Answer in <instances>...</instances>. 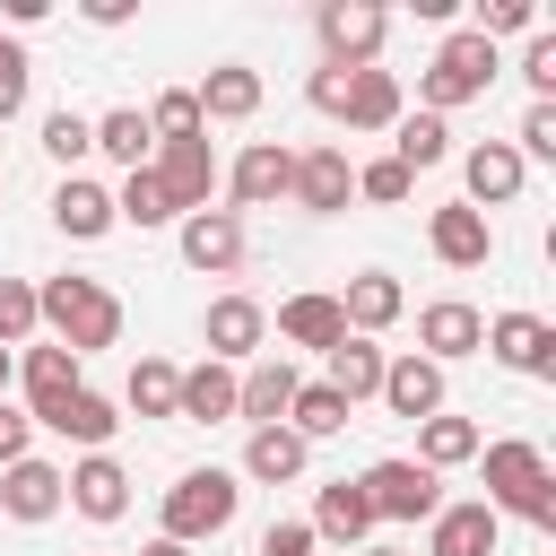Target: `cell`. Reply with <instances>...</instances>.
Returning <instances> with one entry per match:
<instances>
[{
	"mask_svg": "<svg viewBox=\"0 0 556 556\" xmlns=\"http://www.w3.org/2000/svg\"><path fill=\"white\" fill-rule=\"evenodd\" d=\"M35 321L52 330V348L96 356V348L122 339V295L96 287V278H43V287H35Z\"/></svg>",
	"mask_w": 556,
	"mask_h": 556,
	"instance_id": "obj_1",
	"label": "cell"
},
{
	"mask_svg": "<svg viewBox=\"0 0 556 556\" xmlns=\"http://www.w3.org/2000/svg\"><path fill=\"white\" fill-rule=\"evenodd\" d=\"M478 452H486V495H478V504H486L495 521L513 513V521H530V530H556V469H547V452L521 443V434H513V443H478Z\"/></svg>",
	"mask_w": 556,
	"mask_h": 556,
	"instance_id": "obj_2",
	"label": "cell"
},
{
	"mask_svg": "<svg viewBox=\"0 0 556 556\" xmlns=\"http://www.w3.org/2000/svg\"><path fill=\"white\" fill-rule=\"evenodd\" d=\"M235 504H243V486H235V469H182L174 486H165V530L156 539H217L226 521H235Z\"/></svg>",
	"mask_w": 556,
	"mask_h": 556,
	"instance_id": "obj_3",
	"label": "cell"
},
{
	"mask_svg": "<svg viewBox=\"0 0 556 556\" xmlns=\"http://www.w3.org/2000/svg\"><path fill=\"white\" fill-rule=\"evenodd\" d=\"M495 43L478 35V26H460V35H443L434 43V61H426V113H452V104H469V96H486L495 87Z\"/></svg>",
	"mask_w": 556,
	"mask_h": 556,
	"instance_id": "obj_4",
	"label": "cell"
},
{
	"mask_svg": "<svg viewBox=\"0 0 556 556\" xmlns=\"http://www.w3.org/2000/svg\"><path fill=\"white\" fill-rule=\"evenodd\" d=\"M365 504H374V521H434L443 513V478L434 469H417L408 452H391V460H374L365 478Z\"/></svg>",
	"mask_w": 556,
	"mask_h": 556,
	"instance_id": "obj_5",
	"label": "cell"
},
{
	"mask_svg": "<svg viewBox=\"0 0 556 556\" xmlns=\"http://www.w3.org/2000/svg\"><path fill=\"white\" fill-rule=\"evenodd\" d=\"M313 35H321V61H330V70H374L391 17H382L374 0H321V9H313Z\"/></svg>",
	"mask_w": 556,
	"mask_h": 556,
	"instance_id": "obj_6",
	"label": "cell"
},
{
	"mask_svg": "<svg viewBox=\"0 0 556 556\" xmlns=\"http://www.w3.org/2000/svg\"><path fill=\"white\" fill-rule=\"evenodd\" d=\"M148 174H156V191H165L174 217H200L208 191H217V148H208V130H200V139H165V156H156Z\"/></svg>",
	"mask_w": 556,
	"mask_h": 556,
	"instance_id": "obj_7",
	"label": "cell"
},
{
	"mask_svg": "<svg viewBox=\"0 0 556 556\" xmlns=\"http://www.w3.org/2000/svg\"><path fill=\"white\" fill-rule=\"evenodd\" d=\"M61 504L87 513V521H122L130 513V469L113 452H87L78 469H61Z\"/></svg>",
	"mask_w": 556,
	"mask_h": 556,
	"instance_id": "obj_8",
	"label": "cell"
},
{
	"mask_svg": "<svg viewBox=\"0 0 556 556\" xmlns=\"http://www.w3.org/2000/svg\"><path fill=\"white\" fill-rule=\"evenodd\" d=\"M287 182H295V148H278V139H252V148L226 165L235 217H243V208H269V200H287Z\"/></svg>",
	"mask_w": 556,
	"mask_h": 556,
	"instance_id": "obj_9",
	"label": "cell"
},
{
	"mask_svg": "<svg viewBox=\"0 0 556 556\" xmlns=\"http://www.w3.org/2000/svg\"><path fill=\"white\" fill-rule=\"evenodd\" d=\"M486 356L513 365V374H530V382H547V374H556V330H547L539 313H495V321H486Z\"/></svg>",
	"mask_w": 556,
	"mask_h": 556,
	"instance_id": "obj_10",
	"label": "cell"
},
{
	"mask_svg": "<svg viewBox=\"0 0 556 556\" xmlns=\"http://www.w3.org/2000/svg\"><path fill=\"white\" fill-rule=\"evenodd\" d=\"M417 348H426V365L478 356V348H486V313H478V304H460V295H443V304H426V313H417Z\"/></svg>",
	"mask_w": 556,
	"mask_h": 556,
	"instance_id": "obj_11",
	"label": "cell"
},
{
	"mask_svg": "<svg viewBox=\"0 0 556 556\" xmlns=\"http://www.w3.org/2000/svg\"><path fill=\"white\" fill-rule=\"evenodd\" d=\"M391 417H408V426H426V417H443V365H426L417 348L408 356H391L382 365V391H374Z\"/></svg>",
	"mask_w": 556,
	"mask_h": 556,
	"instance_id": "obj_12",
	"label": "cell"
},
{
	"mask_svg": "<svg viewBox=\"0 0 556 556\" xmlns=\"http://www.w3.org/2000/svg\"><path fill=\"white\" fill-rule=\"evenodd\" d=\"M348 191H356L348 148H304V156H295V182H287V200H295V208L330 217V208H348Z\"/></svg>",
	"mask_w": 556,
	"mask_h": 556,
	"instance_id": "obj_13",
	"label": "cell"
},
{
	"mask_svg": "<svg viewBox=\"0 0 556 556\" xmlns=\"http://www.w3.org/2000/svg\"><path fill=\"white\" fill-rule=\"evenodd\" d=\"M426 243H434V261H443V269H486L495 226H486L469 200H452V208H434V217H426Z\"/></svg>",
	"mask_w": 556,
	"mask_h": 556,
	"instance_id": "obj_14",
	"label": "cell"
},
{
	"mask_svg": "<svg viewBox=\"0 0 556 556\" xmlns=\"http://www.w3.org/2000/svg\"><path fill=\"white\" fill-rule=\"evenodd\" d=\"M200 339H208V356H217V365H243V356H261L269 313H261L252 295H217V304H208V321H200Z\"/></svg>",
	"mask_w": 556,
	"mask_h": 556,
	"instance_id": "obj_15",
	"label": "cell"
},
{
	"mask_svg": "<svg viewBox=\"0 0 556 556\" xmlns=\"http://www.w3.org/2000/svg\"><path fill=\"white\" fill-rule=\"evenodd\" d=\"M295 391H304V374H295L287 356H261L252 374H235V417H252V426H287Z\"/></svg>",
	"mask_w": 556,
	"mask_h": 556,
	"instance_id": "obj_16",
	"label": "cell"
},
{
	"mask_svg": "<svg viewBox=\"0 0 556 556\" xmlns=\"http://www.w3.org/2000/svg\"><path fill=\"white\" fill-rule=\"evenodd\" d=\"M182 261L208 269V278L243 269V217H235V208H200V217H182Z\"/></svg>",
	"mask_w": 556,
	"mask_h": 556,
	"instance_id": "obj_17",
	"label": "cell"
},
{
	"mask_svg": "<svg viewBox=\"0 0 556 556\" xmlns=\"http://www.w3.org/2000/svg\"><path fill=\"white\" fill-rule=\"evenodd\" d=\"M17 382H26V417H35V426H43L61 400H78V391H87V382H78V356H70V348H52V339H43V348H26Z\"/></svg>",
	"mask_w": 556,
	"mask_h": 556,
	"instance_id": "obj_18",
	"label": "cell"
},
{
	"mask_svg": "<svg viewBox=\"0 0 556 556\" xmlns=\"http://www.w3.org/2000/svg\"><path fill=\"white\" fill-rule=\"evenodd\" d=\"M495 539H504V521L469 495V504H443L434 521H426V556H495Z\"/></svg>",
	"mask_w": 556,
	"mask_h": 556,
	"instance_id": "obj_19",
	"label": "cell"
},
{
	"mask_svg": "<svg viewBox=\"0 0 556 556\" xmlns=\"http://www.w3.org/2000/svg\"><path fill=\"white\" fill-rule=\"evenodd\" d=\"M191 104H200V130H208V122H252V113H261V70L217 61V70L191 87Z\"/></svg>",
	"mask_w": 556,
	"mask_h": 556,
	"instance_id": "obj_20",
	"label": "cell"
},
{
	"mask_svg": "<svg viewBox=\"0 0 556 556\" xmlns=\"http://www.w3.org/2000/svg\"><path fill=\"white\" fill-rule=\"evenodd\" d=\"M52 226H61L70 243H96V235H113L122 217H113V191H104V182L61 174V191H52Z\"/></svg>",
	"mask_w": 556,
	"mask_h": 556,
	"instance_id": "obj_21",
	"label": "cell"
},
{
	"mask_svg": "<svg viewBox=\"0 0 556 556\" xmlns=\"http://www.w3.org/2000/svg\"><path fill=\"white\" fill-rule=\"evenodd\" d=\"M400 313H408V295H400V278H391V269H356V278H348V295H339V321H348L356 339L391 330Z\"/></svg>",
	"mask_w": 556,
	"mask_h": 556,
	"instance_id": "obj_22",
	"label": "cell"
},
{
	"mask_svg": "<svg viewBox=\"0 0 556 556\" xmlns=\"http://www.w3.org/2000/svg\"><path fill=\"white\" fill-rule=\"evenodd\" d=\"M0 513H9V521H52V513H61V469L35 460V452L9 460V469H0Z\"/></svg>",
	"mask_w": 556,
	"mask_h": 556,
	"instance_id": "obj_23",
	"label": "cell"
},
{
	"mask_svg": "<svg viewBox=\"0 0 556 556\" xmlns=\"http://www.w3.org/2000/svg\"><path fill=\"white\" fill-rule=\"evenodd\" d=\"M408 104H400V78L391 70H348V87H339V122L348 130H391Z\"/></svg>",
	"mask_w": 556,
	"mask_h": 556,
	"instance_id": "obj_24",
	"label": "cell"
},
{
	"mask_svg": "<svg viewBox=\"0 0 556 556\" xmlns=\"http://www.w3.org/2000/svg\"><path fill=\"white\" fill-rule=\"evenodd\" d=\"M460 174H469V208L486 217V208H504V200L521 191V174H530V165L513 156V139H486V148H469V156H460Z\"/></svg>",
	"mask_w": 556,
	"mask_h": 556,
	"instance_id": "obj_25",
	"label": "cell"
},
{
	"mask_svg": "<svg viewBox=\"0 0 556 556\" xmlns=\"http://www.w3.org/2000/svg\"><path fill=\"white\" fill-rule=\"evenodd\" d=\"M278 339H287V348H313V356H330V348L348 339V321H339V295H313V287H304V295H287V304H278Z\"/></svg>",
	"mask_w": 556,
	"mask_h": 556,
	"instance_id": "obj_26",
	"label": "cell"
},
{
	"mask_svg": "<svg viewBox=\"0 0 556 556\" xmlns=\"http://www.w3.org/2000/svg\"><path fill=\"white\" fill-rule=\"evenodd\" d=\"M374 530V504H365V486L356 478H330L321 495H313V539H330V547H356Z\"/></svg>",
	"mask_w": 556,
	"mask_h": 556,
	"instance_id": "obj_27",
	"label": "cell"
},
{
	"mask_svg": "<svg viewBox=\"0 0 556 556\" xmlns=\"http://www.w3.org/2000/svg\"><path fill=\"white\" fill-rule=\"evenodd\" d=\"M321 365H330L321 382H330V391H339V400L356 408V400H374V391H382V365H391V356H382L374 339H356V330H348V339H339V348H330Z\"/></svg>",
	"mask_w": 556,
	"mask_h": 556,
	"instance_id": "obj_28",
	"label": "cell"
},
{
	"mask_svg": "<svg viewBox=\"0 0 556 556\" xmlns=\"http://www.w3.org/2000/svg\"><path fill=\"white\" fill-rule=\"evenodd\" d=\"M174 417H191V426H217V417H235V365H191L182 374V391H174Z\"/></svg>",
	"mask_w": 556,
	"mask_h": 556,
	"instance_id": "obj_29",
	"label": "cell"
},
{
	"mask_svg": "<svg viewBox=\"0 0 556 556\" xmlns=\"http://www.w3.org/2000/svg\"><path fill=\"white\" fill-rule=\"evenodd\" d=\"M304 434H287V426H252V443H243V478H261V486H287V478H304Z\"/></svg>",
	"mask_w": 556,
	"mask_h": 556,
	"instance_id": "obj_30",
	"label": "cell"
},
{
	"mask_svg": "<svg viewBox=\"0 0 556 556\" xmlns=\"http://www.w3.org/2000/svg\"><path fill=\"white\" fill-rule=\"evenodd\" d=\"M391 156H400L408 174L443 165V156H452V122H443V113H400V122H391Z\"/></svg>",
	"mask_w": 556,
	"mask_h": 556,
	"instance_id": "obj_31",
	"label": "cell"
},
{
	"mask_svg": "<svg viewBox=\"0 0 556 556\" xmlns=\"http://www.w3.org/2000/svg\"><path fill=\"white\" fill-rule=\"evenodd\" d=\"M43 426H52V434H70V443H87V452H104V443H113V426H122V408H113L104 391H78V400H61Z\"/></svg>",
	"mask_w": 556,
	"mask_h": 556,
	"instance_id": "obj_32",
	"label": "cell"
},
{
	"mask_svg": "<svg viewBox=\"0 0 556 556\" xmlns=\"http://www.w3.org/2000/svg\"><path fill=\"white\" fill-rule=\"evenodd\" d=\"M148 148H156V130H148V113H139V104H122V113H104V122H96V156H113L122 174H139V165H148Z\"/></svg>",
	"mask_w": 556,
	"mask_h": 556,
	"instance_id": "obj_33",
	"label": "cell"
},
{
	"mask_svg": "<svg viewBox=\"0 0 556 556\" xmlns=\"http://www.w3.org/2000/svg\"><path fill=\"white\" fill-rule=\"evenodd\" d=\"M460 460H478V426L469 417H426L417 426V469H460Z\"/></svg>",
	"mask_w": 556,
	"mask_h": 556,
	"instance_id": "obj_34",
	"label": "cell"
},
{
	"mask_svg": "<svg viewBox=\"0 0 556 556\" xmlns=\"http://www.w3.org/2000/svg\"><path fill=\"white\" fill-rule=\"evenodd\" d=\"M348 417H356V408H348V400H339L330 382H304V391H295V408H287V434H304V443H321V434H339Z\"/></svg>",
	"mask_w": 556,
	"mask_h": 556,
	"instance_id": "obj_35",
	"label": "cell"
},
{
	"mask_svg": "<svg viewBox=\"0 0 556 556\" xmlns=\"http://www.w3.org/2000/svg\"><path fill=\"white\" fill-rule=\"evenodd\" d=\"M174 391H182V365H165V356H139L122 400H130L139 417H174Z\"/></svg>",
	"mask_w": 556,
	"mask_h": 556,
	"instance_id": "obj_36",
	"label": "cell"
},
{
	"mask_svg": "<svg viewBox=\"0 0 556 556\" xmlns=\"http://www.w3.org/2000/svg\"><path fill=\"white\" fill-rule=\"evenodd\" d=\"M113 217H122V226H174V208H165V191H156V174H148V165H139V174H122Z\"/></svg>",
	"mask_w": 556,
	"mask_h": 556,
	"instance_id": "obj_37",
	"label": "cell"
},
{
	"mask_svg": "<svg viewBox=\"0 0 556 556\" xmlns=\"http://www.w3.org/2000/svg\"><path fill=\"white\" fill-rule=\"evenodd\" d=\"M148 130H156V148H165V139H200V104H191V87H165V96L148 104Z\"/></svg>",
	"mask_w": 556,
	"mask_h": 556,
	"instance_id": "obj_38",
	"label": "cell"
},
{
	"mask_svg": "<svg viewBox=\"0 0 556 556\" xmlns=\"http://www.w3.org/2000/svg\"><path fill=\"white\" fill-rule=\"evenodd\" d=\"M87 148H96V122H87V113H70V104H61V113H52V122H43V156H52V165H78V156H87Z\"/></svg>",
	"mask_w": 556,
	"mask_h": 556,
	"instance_id": "obj_39",
	"label": "cell"
},
{
	"mask_svg": "<svg viewBox=\"0 0 556 556\" xmlns=\"http://www.w3.org/2000/svg\"><path fill=\"white\" fill-rule=\"evenodd\" d=\"M356 191H365V200H382V208H400V200L417 191V174H408L400 156H374V165H356Z\"/></svg>",
	"mask_w": 556,
	"mask_h": 556,
	"instance_id": "obj_40",
	"label": "cell"
},
{
	"mask_svg": "<svg viewBox=\"0 0 556 556\" xmlns=\"http://www.w3.org/2000/svg\"><path fill=\"white\" fill-rule=\"evenodd\" d=\"M43 321H35V287L26 278H0V348H17V339H35Z\"/></svg>",
	"mask_w": 556,
	"mask_h": 556,
	"instance_id": "obj_41",
	"label": "cell"
},
{
	"mask_svg": "<svg viewBox=\"0 0 556 556\" xmlns=\"http://www.w3.org/2000/svg\"><path fill=\"white\" fill-rule=\"evenodd\" d=\"M513 156H521V165H530V156H547V165H556V104H530V113H521Z\"/></svg>",
	"mask_w": 556,
	"mask_h": 556,
	"instance_id": "obj_42",
	"label": "cell"
},
{
	"mask_svg": "<svg viewBox=\"0 0 556 556\" xmlns=\"http://www.w3.org/2000/svg\"><path fill=\"white\" fill-rule=\"evenodd\" d=\"M521 78H530V96H539V104H556V35H530Z\"/></svg>",
	"mask_w": 556,
	"mask_h": 556,
	"instance_id": "obj_43",
	"label": "cell"
},
{
	"mask_svg": "<svg viewBox=\"0 0 556 556\" xmlns=\"http://www.w3.org/2000/svg\"><path fill=\"white\" fill-rule=\"evenodd\" d=\"M17 113H26V52L0 43V122H17Z\"/></svg>",
	"mask_w": 556,
	"mask_h": 556,
	"instance_id": "obj_44",
	"label": "cell"
},
{
	"mask_svg": "<svg viewBox=\"0 0 556 556\" xmlns=\"http://www.w3.org/2000/svg\"><path fill=\"white\" fill-rule=\"evenodd\" d=\"M530 26V0H478V35L495 43V35H521Z\"/></svg>",
	"mask_w": 556,
	"mask_h": 556,
	"instance_id": "obj_45",
	"label": "cell"
},
{
	"mask_svg": "<svg viewBox=\"0 0 556 556\" xmlns=\"http://www.w3.org/2000/svg\"><path fill=\"white\" fill-rule=\"evenodd\" d=\"M261 556H313V521H269L261 530Z\"/></svg>",
	"mask_w": 556,
	"mask_h": 556,
	"instance_id": "obj_46",
	"label": "cell"
},
{
	"mask_svg": "<svg viewBox=\"0 0 556 556\" xmlns=\"http://www.w3.org/2000/svg\"><path fill=\"white\" fill-rule=\"evenodd\" d=\"M26 443H35V417L0 400V469H9V460H26Z\"/></svg>",
	"mask_w": 556,
	"mask_h": 556,
	"instance_id": "obj_47",
	"label": "cell"
},
{
	"mask_svg": "<svg viewBox=\"0 0 556 556\" xmlns=\"http://www.w3.org/2000/svg\"><path fill=\"white\" fill-rule=\"evenodd\" d=\"M139 556H191V547H182V539H148Z\"/></svg>",
	"mask_w": 556,
	"mask_h": 556,
	"instance_id": "obj_48",
	"label": "cell"
},
{
	"mask_svg": "<svg viewBox=\"0 0 556 556\" xmlns=\"http://www.w3.org/2000/svg\"><path fill=\"white\" fill-rule=\"evenodd\" d=\"M9 382H17V365H9V348H0V400H9Z\"/></svg>",
	"mask_w": 556,
	"mask_h": 556,
	"instance_id": "obj_49",
	"label": "cell"
},
{
	"mask_svg": "<svg viewBox=\"0 0 556 556\" xmlns=\"http://www.w3.org/2000/svg\"><path fill=\"white\" fill-rule=\"evenodd\" d=\"M365 556H400V547H365Z\"/></svg>",
	"mask_w": 556,
	"mask_h": 556,
	"instance_id": "obj_50",
	"label": "cell"
}]
</instances>
